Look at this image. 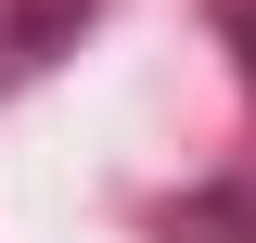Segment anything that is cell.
Masks as SVG:
<instances>
[{"instance_id":"1","label":"cell","mask_w":256,"mask_h":243,"mask_svg":"<svg viewBox=\"0 0 256 243\" xmlns=\"http://www.w3.org/2000/svg\"><path fill=\"white\" fill-rule=\"evenodd\" d=\"M90 26H102V0H0V102L26 90V77H52Z\"/></svg>"},{"instance_id":"2","label":"cell","mask_w":256,"mask_h":243,"mask_svg":"<svg viewBox=\"0 0 256 243\" xmlns=\"http://www.w3.org/2000/svg\"><path fill=\"white\" fill-rule=\"evenodd\" d=\"M141 230H154V243H256V166H218V180L166 192Z\"/></svg>"},{"instance_id":"3","label":"cell","mask_w":256,"mask_h":243,"mask_svg":"<svg viewBox=\"0 0 256 243\" xmlns=\"http://www.w3.org/2000/svg\"><path fill=\"white\" fill-rule=\"evenodd\" d=\"M218 38H230V64H244V90H256V0H218Z\"/></svg>"}]
</instances>
